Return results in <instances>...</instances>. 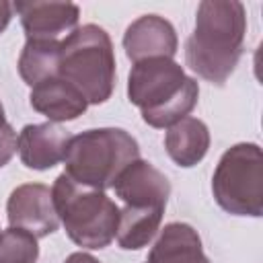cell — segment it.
Listing matches in <instances>:
<instances>
[{
  "instance_id": "ffe728a7",
  "label": "cell",
  "mask_w": 263,
  "mask_h": 263,
  "mask_svg": "<svg viewBox=\"0 0 263 263\" xmlns=\"http://www.w3.org/2000/svg\"><path fill=\"white\" fill-rule=\"evenodd\" d=\"M64 263H101L97 257H92L90 253H84V251H76L72 255H68L64 259Z\"/></svg>"
},
{
  "instance_id": "2e32d148",
  "label": "cell",
  "mask_w": 263,
  "mask_h": 263,
  "mask_svg": "<svg viewBox=\"0 0 263 263\" xmlns=\"http://www.w3.org/2000/svg\"><path fill=\"white\" fill-rule=\"evenodd\" d=\"M60 49L62 41L27 39L18 55V74L31 88L47 78L60 76Z\"/></svg>"
},
{
  "instance_id": "9a60e30c",
  "label": "cell",
  "mask_w": 263,
  "mask_h": 263,
  "mask_svg": "<svg viewBox=\"0 0 263 263\" xmlns=\"http://www.w3.org/2000/svg\"><path fill=\"white\" fill-rule=\"evenodd\" d=\"M162 208H132L125 205L119 210V222L115 240L123 251H140L144 249L160 230Z\"/></svg>"
},
{
  "instance_id": "6da1fadb",
  "label": "cell",
  "mask_w": 263,
  "mask_h": 263,
  "mask_svg": "<svg viewBox=\"0 0 263 263\" xmlns=\"http://www.w3.org/2000/svg\"><path fill=\"white\" fill-rule=\"evenodd\" d=\"M247 8L236 0H203L193 33L185 41V62L203 80L222 86L245 51Z\"/></svg>"
},
{
  "instance_id": "44dd1931",
  "label": "cell",
  "mask_w": 263,
  "mask_h": 263,
  "mask_svg": "<svg viewBox=\"0 0 263 263\" xmlns=\"http://www.w3.org/2000/svg\"><path fill=\"white\" fill-rule=\"evenodd\" d=\"M8 121H6V113H4V105H2V101H0V129L6 125Z\"/></svg>"
},
{
  "instance_id": "8fae6325",
  "label": "cell",
  "mask_w": 263,
  "mask_h": 263,
  "mask_svg": "<svg viewBox=\"0 0 263 263\" xmlns=\"http://www.w3.org/2000/svg\"><path fill=\"white\" fill-rule=\"evenodd\" d=\"M72 136L58 123H29L16 138L21 162L33 171H49L64 162Z\"/></svg>"
},
{
  "instance_id": "5b68a950",
  "label": "cell",
  "mask_w": 263,
  "mask_h": 263,
  "mask_svg": "<svg viewBox=\"0 0 263 263\" xmlns=\"http://www.w3.org/2000/svg\"><path fill=\"white\" fill-rule=\"evenodd\" d=\"M138 158L140 146L129 132L121 127H95L72 136L64 158V173L80 185L105 191Z\"/></svg>"
},
{
  "instance_id": "9c48e42d",
  "label": "cell",
  "mask_w": 263,
  "mask_h": 263,
  "mask_svg": "<svg viewBox=\"0 0 263 263\" xmlns=\"http://www.w3.org/2000/svg\"><path fill=\"white\" fill-rule=\"evenodd\" d=\"M115 195L132 208H166L171 195V183L162 171L148 160L129 162L115 179Z\"/></svg>"
},
{
  "instance_id": "d6986e66",
  "label": "cell",
  "mask_w": 263,
  "mask_h": 263,
  "mask_svg": "<svg viewBox=\"0 0 263 263\" xmlns=\"http://www.w3.org/2000/svg\"><path fill=\"white\" fill-rule=\"evenodd\" d=\"M12 12H14L12 2L0 0V33H4V31H6V27H8L10 18H12Z\"/></svg>"
},
{
  "instance_id": "7a4b0ae2",
  "label": "cell",
  "mask_w": 263,
  "mask_h": 263,
  "mask_svg": "<svg viewBox=\"0 0 263 263\" xmlns=\"http://www.w3.org/2000/svg\"><path fill=\"white\" fill-rule=\"evenodd\" d=\"M127 99L140 109L144 123L164 129L189 117L199 99V84L175 60L150 58L132 66Z\"/></svg>"
},
{
  "instance_id": "4fadbf2b",
  "label": "cell",
  "mask_w": 263,
  "mask_h": 263,
  "mask_svg": "<svg viewBox=\"0 0 263 263\" xmlns=\"http://www.w3.org/2000/svg\"><path fill=\"white\" fill-rule=\"evenodd\" d=\"M146 263H210L197 230L187 222H168L158 230Z\"/></svg>"
},
{
  "instance_id": "5bb4252c",
  "label": "cell",
  "mask_w": 263,
  "mask_h": 263,
  "mask_svg": "<svg viewBox=\"0 0 263 263\" xmlns=\"http://www.w3.org/2000/svg\"><path fill=\"white\" fill-rule=\"evenodd\" d=\"M210 129L197 117H183L175 125L166 127L164 148L177 166L191 168L199 164L210 150Z\"/></svg>"
},
{
  "instance_id": "ac0fdd59",
  "label": "cell",
  "mask_w": 263,
  "mask_h": 263,
  "mask_svg": "<svg viewBox=\"0 0 263 263\" xmlns=\"http://www.w3.org/2000/svg\"><path fill=\"white\" fill-rule=\"evenodd\" d=\"M16 152V132L10 123H6L0 129V168L10 162V158Z\"/></svg>"
},
{
  "instance_id": "7c38bea8",
  "label": "cell",
  "mask_w": 263,
  "mask_h": 263,
  "mask_svg": "<svg viewBox=\"0 0 263 263\" xmlns=\"http://www.w3.org/2000/svg\"><path fill=\"white\" fill-rule=\"evenodd\" d=\"M29 105L37 113L45 115L51 123L74 121L88 109V101L82 97V92L62 76L35 84L29 92Z\"/></svg>"
},
{
  "instance_id": "277c9868",
  "label": "cell",
  "mask_w": 263,
  "mask_h": 263,
  "mask_svg": "<svg viewBox=\"0 0 263 263\" xmlns=\"http://www.w3.org/2000/svg\"><path fill=\"white\" fill-rule=\"evenodd\" d=\"M60 76L76 86L88 105L111 99L115 88V51L109 33L95 25L76 27L60 49Z\"/></svg>"
},
{
  "instance_id": "ba28073f",
  "label": "cell",
  "mask_w": 263,
  "mask_h": 263,
  "mask_svg": "<svg viewBox=\"0 0 263 263\" xmlns=\"http://www.w3.org/2000/svg\"><path fill=\"white\" fill-rule=\"evenodd\" d=\"M12 8L21 16L27 39L62 41V37H68L78 27L80 18V6L74 2L21 0Z\"/></svg>"
},
{
  "instance_id": "e0dca14e",
  "label": "cell",
  "mask_w": 263,
  "mask_h": 263,
  "mask_svg": "<svg viewBox=\"0 0 263 263\" xmlns=\"http://www.w3.org/2000/svg\"><path fill=\"white\" fill-rule=\"evenodd\" d=\"M37 236L12 226L0 232V263H37Z\"/></svg>"
},
{
  "instance_id": "8992f818",
  "label": "cell",
  "mask_w": 263,
  "mask_h": 263,
  "mask_svg": "<svg viewBox=\"0 0 263 263\" xmlns=\"http://www.w3.org/2000/svg\"><path fill=\"white\" fill-rule=\"evenodd\" d=\"M216 203L232 216H263V156L259 144L230 146L218 160L212 177Z\"/></svg>"
},
{
  "instance_id": "30bf717a",
  "label": "cell",
  "mask_w": 263,
  "mask_h": 263,
  "mask_svg": "<svg viewBox=\"0 0 263 263\" xmlns=\"http://www.w3.org/2000/svg\"><path fill=\"white\" fill-rule=\"evenodd\" d=\"M123 49L127 60L142 62L150 58H175L179 49L177 31L171 21L158 14H142L132 21L123 33Z\"/></svg>"
},
{
  "instance_id": "3957f363",
  "label": "cell",
  "mask_w": 263,
  "mask_h": 263,
  "mask_svg": "<svg viewBox=\"0 0 263 263\" xmlns=\"http://www.w3.org/2000/svg\"><path fill=\"white\" fill-rule=\"evenodd\" d=\"M51 199L60 222L72 242L82 249H105L113 242L119 208L101 189L86 187L62 173L51 187Z\"/></svg>"
},
{
  "instance_id": "52a82bcc",
  "label": "cell",
  "mask_w": 263,
  "mask_h": 263,
  "mask_svg": "<svg viewBox=\"0 0 263 263\" xmlns=\"http://www.w3.org/2000/svg\"><path fill=\"white\" fill-rule=\"evenodd\" d=\"M6 218L12 228L27 230L37 238L53 234L60 226L51 189L43 183H23L14 187L6 201Z\"/></svg>"
}]
</instances>
